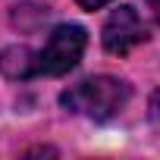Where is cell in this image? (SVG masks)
<instances>
[{"instance_id": "6da1fadb", "label": "cell", "mask_w": 160, "mask_h": 160, "mask_svg": "<svg viewBox=\"0 0 160 160\" xmlns=\"http://www.w3.org/2000/svg\"><path fill=\"white\" fill-rule=\"evenodd\" d=\"M132 98V88L122 82V78L113 75H94L85 78V82L72 85L69 91L60 94V104L78 116L88 119H113Z\"/></svg>"}, {"instance_id": "7a4b0ae2", "label": "cell", "mask_w": 160, "mask_h": 160, "mask_svg": "<svg viewBox=\"0 0 160 160\" xmlns=\"http://www.w3.org/2000/svg\"><path fill=\"white\" fill-rule=\"evenodd\" d=\"M88 44V35L82 25H57L47 38V44L32 60V75H66L78 66Z\"/></svg>"}, {"instance_id": "3957f363", "label": "cell", "mask_w": 160, "mask_h": 160, "mask_svg": "<svg viewBox=\"0 0 160 160\" xmlns=\"http://www.w3.org/2000/svg\"><path fill=\"white\" fill-rule=\"evenodd\" d=\"M101 38H104V47H107L110 53L122 57V53H129L135 44L148 41V28H144L141 16L135 13V7H119V10H113V13L107 16Z\"/></svg>"}, {"instance_id": "277c9868", "label": "cell", "mask_w": 160, "mask_h": 160, "mask_svg": "<svg viewBox=\"0 0 160 160\" xmlns=\"http://www.w3.org/2000/svg\"><path fill=\"white\" fill-rule=\"evenodd\" d=\"M32 60H35V50H28V47H7L0 53V72L7 78H35L32 75Z\"/></svg>"}, {"instance_id": "5b68a950", "label": "cell", "mask_w": 160, "mask_h": 160, "mask_svg": "<svg viewBox=\"0 0 160 160\" xmlns=\"http://www.w3.org/2000/svg\"><path fill=\"white\" fill-rule=\"evenodd\" d=\"M82 10H101V7H107V3H113V0H75Z\"/></svg>"}, {"instance_id": "8992f818", "label": "cell", "mask_w": 160, "mask_h": 160, "mask_svg": "<svg viewBox=\"0 0 160 160\" xmlns=\"http://www.w3.org/2000/svg\"><path fill=\"white\" fill-rule=\"evenodd\" d=\"M151 116L160 122V91H157V94H154V101H151Z\"/></svg>"}, {"instance_id": "52a82bcc", "label": "cell", "mask_w": 160, "mask_h": 160, "mask_svg": "<svg viewBox=\"0 0 160 160\" xmlns=\"http://www.w3.org/2000/svg\"><path fill=\"white\" fill-rule=\"evenodd\" d=\"M144 3H148V10L154 13V19L160 22V0H144Z\"/></svg>"}]
</instances>
